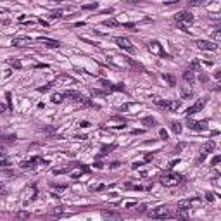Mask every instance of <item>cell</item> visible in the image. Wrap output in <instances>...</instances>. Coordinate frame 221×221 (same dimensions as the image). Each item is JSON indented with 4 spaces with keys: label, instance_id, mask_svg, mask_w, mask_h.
Listing matches in <instances>:
<instances>
[{
    "label": "cell",
    "instance_id": "1",
    "mask_svg": "<svg viewBox=\"0 0 221 221\" xmlns=\"http://www.w3.org/2000/svg\"><path fill=\"white\" fill-rule=\"evenodd\" d=\"M147 214H149V218H152V219H166V218H171L173 212L167 205H157V207L149 211Z\"/></svg>",
    "mask_w": 221,
    "mask_h": 221
},
{
    "label": "cell",
    "instance_id": "2",
    "mask_svg": "<svg viewBox=\"0 0 221 221\" xmlns=\"http://www.w3.org/2000/svg\"><path fill=\"white\" fill-rule=\"evenodd\" d=\"M174 21L178 22V26L183 31H188V26L194 22V14H190V12H178V14H174Z\"/></svg>",
    "mask_w": 221,
    "mask_h": 221
},
{
    "label": "cell",
    "instance_id": "3",
    "mask_svg": "<svg viewBox=\"0 0 221 221\" xmlns=\"http://www.w3.org/2000/svg\"><path fill=\"white\" fill-rule=\"evenodd\" d=\"M183 181V176L180 174V173H166L164 176L161 178V183L164 187H176Z\"/></svg>",
    "mask_w": 221,
    "mask_h": 221
},
{
    "label": "cell",
    "instance_id": "4",
    "mask_svg": "<svg viewBox=\"0 0 221 221\" xmlns=\"http://www.w3.org/2000/svg\"><path fill=\"white\" fill-rule=\"evenodd\" d=\"M114 42H116V45H118V47H121L123 50H126V52H129V54H135V47L129 43L128 38H124V36H116V38H114Z\"/></svg>",
    "mask_w": 221,
    "mask_h": 221
},
{
    "label": "cell",
    "instance_id": "5",
    "mask_svg": "<svg viewBox=\"0 0 221 221\" xmlns=\"http://www.w3.org/2000/svg\"><path fill=\"white\" fill-rule=\"evenodd\" d=\"M200 204V199H188V200H180L178 202V212H187L190 207H194V205H199Z\"/></svg>",
    "mask_w": 221,
    "mask_h": 221
},
{
    "label": "cell",
    "instance_id": "6",
    "mask_svg": "<svg viewBox=\"0 0 221 221\" xmlns=\"http://www.w3.org/2000/svg\"><path fill=\"white\" fill-rule=\"evenodd\" d=\"M147 47H149V50H150V52L157 54L159 57H169V55L164 52V49L161 47V43L157 42V40H152V42H149V43H147Z\"/></svg>",
    "mask_w": 221,
    "mask_h": 221
},
{
    "label": "cell",
    "instance_id": "7",
    "mask_svg": "<svg viewBox=\"0 0 221 221\" xmlns=\"http://www.w3.org/2000/svg\"><path fill=\"white\" fill-rule=\"evenodd\" d=\"M205 102H207V98H199V100H197V102H195L194 105H190V107L187 109V111H185V114H187L188 118L192 116V114H197L199 111H202V109H204Z\"/></svg>",
    "mask_w": 221,
    "mask_h": 221
},
{
    "label": "cell",
    "instance_id": "8",
    "mask_svg": "<svg viewBox=\"0 0 221 221\" xmlns=\"http://www.w3.org/2000/svg\"><path fill=\"white\" fill-rule=\"evenodd\" d=\"M102 218L105 221H123V216L119 214L118 211H109V209H104L102 212Z\"/></svg>",
    "mask_w": 221,
    "mask_h": 221
},
{
    "label": "cell",
    "instance_id": "9",
    "mask_svg": "<svg viewBox=\"0 0 221 221\" xmlns=\"http://www.w3.org/2000/svg\"><path fill=\"white\" fill-rule=\"evenodd\" d=\"M40 161H42V157L35 156V157H31L29 161H22L21 164H19V167H21V169H35L36 164H40Z\"/></svg>",
    "mask_w": 221,
    "mask_h": 221
},
{
    "label": "cell",
    "instance_id": "10",
    "mask_svg": "<svg viewBox=\"0 0 221 221\" xmlns=\"http://www.w3.org/2000/svg\"><path fill=\"white\" fill-rule=\"evenodd\" d=\"M187 126L190 129H195V131H204V129H207V123L205 121H192V119H188L187 121Z\"/></svg>",
    "mask_w": 221,
    "mask_h": 221
},
{
    "label": "cell",
    "instance_id": "11",
    "mask_svg": "<svg viewBox=\"0 0 221 221\" xmlns=\"http://www.w3.org/2000/svg\"><path fill=\"white\" fill-rule=\"evenodd\" d=\"M180 92H181V97L183 98H194V88L190 86V83H181L180 85Z\"/></svg>",
    "mask_w": 221,
    "mask_h": 221
},
{
    "label": "cell",
    "instance_id": "12",
    "mask_svg": "<svg viewBox=\"0 0 221 221\" xmlns=\"http://www.w3.org/2000/svg\"><path fill=\"white\" fill-rule=\"evenodd\" d=\"M197 47L200 50H218V43L207 42V40H197Z\"/></svg>",
    "mask_w": 221,
    "mask_h": 221
},
{
    "label": "cell",
    "instance_id": "13",
    "mask_svg": "<svg viewBox=\"0 0 221 221\" xmlns=\"http://www.w3.org/2000/svg\"><path fill=\"white\" fill-rule=\"evenodd\" d=\"M100 83H102L105 88H107V92L111 90V92H123L124 90V83H119V85H112L111 81H107V80H100Z\"/></svg>",
    "mask_w": 221,
    "mask_h": 221
},
{
    "label": "cell",
    "instance_id": "14",
    "mask_svg": "<svg viewBox=\"0 0 221 221\" xmlns=\"http://www.w3.org/2000/svg\"><path fill=\"white\" fill-rule=\"evenodd\" d=\"M64 97L71 98V100H76V102H86V98L83 97L80 92H74V90H67V92L64 93Z\"/></svg>",
    "mask_w": 221,
    "mask_h": 221
},
{
    "label": "cell",
    "instance_id": "15",
    "mask_svg": "<svg viewBox=\"0 0 221 221\" xmlns=\"http://www.w3.org/2000/svg\"><path fill=\"white\" fill-rule=\"evenodd\" d=\"M214 147H216V143H214L212 140H211V142H207V143H205V145L202 147V154H200L199 161H204V159H205V156H207L209 152H212V150H214Z\"/></svg>",
    "mask_w": 221,
    "mask_h": 221
},
{
    "label": "cell",
    "instance_id": "16",
    "mask_svg": "<svg viewBox=\"0 0 221 221\" xmlns=\"http://www.w3.org/2000/svg\"><path fill=\"white\" fill-rule=\"evenodd\" d=\"M52 216H55V218H62V216H71V212H66V209L62 207V205H57L55 209H52V212H50Z\"/></svg>",
    "mask_w": 221,
    "mask_h": 221
},
{
    "label": "cell",
    "instance_id": "17",
    "mask_svg": "<svg viewBox=\"0 0 221 221\" xmlns=\"http://www.w3.org/2000/svg\"><path fill=\"white\" fill-rule=\"evenodd\" d=\"M88 171H90V169H88L86 166H80L78 169H74V171L71 169V171H69V174H71V178H80V176L83 174V173H88Z\"/></svg>",
    "mask_w": 221,
    "mask_h": 221
},
{
    "label": "cell",
    "instance_id": "18",
    "mask_svg": "<svg viewBox=\"0 0 221 221\" xmlns=\"http://www.w3.org/2000/svg\"><path fill=\"white\" fill-rule=\"evenodd\" d=\"M38 42L45 43L47 47H52V49H57V47H60V42H57V40H50V38H38Z\"/></svg>",
    "mask_w": 221,
    "mask_h": 221
},
{
    "label": "cell",
    "instance_id": "19",
    "mask_svg": "<svg viewBox=\"0 0 221 221\" xmlns=\"http://www.w3.org/2000/svg\"><path fill=\"white\" fill-rule=\"evenodd\" d=\"M180 105H181V102H180V100H167V102H166V107H164V109H167V111H178Z\"/></svg>",
    "mask_w": 221,
    "mask_h": 221
},
{
    "label": "cell",
    "instance_id": "20",
    "mask_svg": "<svg viewBox=\"0 0 221 221\" xmlns=\"http://www.w3.org/2000/svg\"><path fill=\"white\" fill-rule=\"evenodd\" d=\"M52 187H54V185H52ZM66 188H67L66 185H57V187H54V188H52V195H54V197H60V195H62V192H64Z\"/></svg>",
    "mask_w": 221,
    "mask_h": 221
},
{
    "label": "cell",
    "instance_id": "21",
    "mask_svg": "<svg viewBox=\"0 0 221 221\" xmlns=\"http://www.w3.org/2000/svg\"><path fill=\"white\" fill-rule=\"evenodd\" d=\"M31 40L28 36H22V38H14L12 40V45H16V47H19V45H26V43H29Z\"/></svg>",
    "mask_w": 221,
    "mask_h": 221
},
{
    "label": "cell",
    "instance_id": "22",
    "mask_svg": "<svg viewBox=\"0 0 221 221\" xmlns=\"http://www.w3.org/2000/svg\"><path fill=\"white\" fill-rule=\"evenodd\" d=\"M183 80L187 81V83H194V80H195L194 71H185L183 73Z\"/></svg>",
    "mask_w": 221,
    "mask_h": 221
},
{
    "label": "cell",
    "instance_id": "23",
    "mask_svg": "<svg viewBox=\"0 0 221 221\" xmlns=\"http://www.w3.org/2000/svg\"><path fill=\"white\" fill-rule=\"evenodd\" d=\"M162 78H164V81H167V85H169V86H174V85H176V78H174L173 74H166V73H164V74H162Z\"/></svg>",
    "mask_w": 221,
    "mask_h": 221
},
{
    "label": "cell",
    "instance_id": "24",
    "mask_svg": "<svg viewBox=\"0 0 221 221\" xmlns=\"http://www.w3.org/2000/svg\"><path fill=\"white\" fill-rule=\"evenodd\" d=\"M114 149H116V143H111V145H102V149H100V157L102 156H105V154H109V152L111 150H114Z\"/></svg>",
    "mask_w": 221,
    "mask_h": 221
},
{
    "label": "cell",
    "instance_id": "25",
    "mask_svg": "<svg viewBox=\"0 0 221 221\" xmlns=\"http://www.w3.org/2000/svg\"><path fill=\"white\" fill-rule=\"evenodd\" d=\"M16 218L19 221H26V219H29V212H26V211H19L16 214Z\"/></svg>",
    "mask_w": 221,
    "mask_h": 221
},
{
    "label": "cell",
    "instance_id": "26",
    "mask_svg": "<svg viewBox=\"0 0 221 221\" xmlns=\"http://www.w3.org/2000/svg\"><path fill=\"white\" fill-rule=\"evenodd\" d=\"M171 129L176 133V135H180V133H181V124H180L178 121H173V123H171Z\"/></svg>",
    "mask_w": 221,
    "mask_h": 221
},
{
    "label": "cell",
    "instance_id": "27",
    "mask_svg": "<svg viewBox=\"0 0 221 221\" xmlns=\"http://www.w3.org/2000/svg\"><path fill=\"white\" fill-rule=\"evenodd\" d=\"M50 100H52L54 104H60L62 100H64V95H60V93H54V95L50 97Z\"/></svg>",
    "mask_w": 221,
    "mask_h": 221
},
{
    "label": "cell",
    "instance_id": "28",
    "mask_svg": "<svg viewBox=\"0 0 221 221\" xmlns=\"http://www.w3.org/2000/svg\"><path fill=\"white\" fill-rule=\"evenodd\" d=\"M90 93H92L93 97H97V95H107V90H97V88H92V90H90Z\"/></svg>",
    "mask_w": 221,
    "mask_h": 221
},
{
    "label": "cell",
    "instance_id": "29",
    "mask_svg": "<svg viewBox=\"0 0 221 221\" xmlns=\"http://www.w3.org/2000/svg\"><path fill=\"white\" fill-rule=\"evenodd\" d=\"M142 123L150 128V126H154V124H156V119H154V118H143V119H142Z\"/></svg>",
    "mask_w": 221,
    "mask_h": 221
},
{
    "label": "cell",
    "instance_id": "30",
    "mask_svg": "<svg viewBox=\"0 0 221 221\" xmlns=\"http://www.w3.org/2000/svg\"><path fill=\"white\" fill-rule=\"evenodd\" d=\"M54 85H55V81H52V83H49V85H45V86H40V88H36V90L38 92H42V93H45V92H49Z\"/></svg>",
    "mask_w": 221,
    "mask_h": 221
},
{
    "label": "cell",
    "instance_id": "31",
    "mask_svg": "<svg viewBox=\"0 0 221 221\" xmlns=\"http://www.w3.org/2000/svg\"><path fill=\"white\" fill-rule=\"evenodd\" d=\"M55 81H57V83H59V81H64V83H69V85H71V83H74V80L69 78V76H59Z\"/></svg>",
    "mask_w": 221,
    "mask_h": 221
},
{
    "label": "cell",
    "instance_id": "32",
    "mask_svg": "<svg viewBox=\"0 0 221 221\" xmlns=\"http://www.w3.org/2000/svg\"><path fill=\"white\" fill-rule=\"evenodd\" d=\"M126 62H128L129 66H133V67H136V69H142V64H138V62H136V60L129 59V57H126Z\"/></svg>",
    "mask_w": 221,
    "mask_h": 221
},
{
    "label": "cell",
    "instance_id": "33",
    "mask_svg": "<svg viewBox=\"0 0 221 221\" xmlns=\"http://www.w3.org/2000/svg\"><path fill=\"white\" fill-rule=\"evenodd\" d=\"M9 64H11L12 67H16V69H21V67H22V64L17 59H11V60H9Z\"/></svg>",
    "mask_w": 221,
    "mask_h": 221
},
{
    "label": "cell",
    "instance_id": "34",
    "mask_svg": "<svg viewBox=\"0 0 221 221\" xmlns=\"http://www.w3.org/2000/svg\"><path fill=\"white\" fill-rule=\"evenodd\" d=\"M104 26H121L116 19H107V21H104Z\"/></svg>",
    "mask_w": 221,
    "mask_h": 221
},
{
    "label": "cell",
    "instance_id": "35",
    "mask_svg": "<svg viewBox=\"0 0 221 221\" xmlns=\"http://www.w3.org/2000/svg\"><path fill=\"white\" fill-rule=\"evenodd\" d=\"M5 98H7V105H9V111H12V93L7 92L5 93Z\"/></svg>",
    "mask_w": 221,
    "mask_h": 221
},
{
    "label": "cell",
    "instance_id": "36",
    "mask_svg": "<svg viewBox=\"0 0 221 221\" xmlns=\"http://www.w3.org/2000/svg\"><path fill=\"white\" fill-rule=\"evenodd\" d=\"M190 67H192V69H195V71H199L200 69V62L197 59H194L192 62H190Z\"/></svg>",
    "mask_w": 221,
    "mask_h": 221
},
{
    "label": "cell",
    "instance_id": "37",
    "mask_svg": "<svg viewBox=\"0 0 221 221\" xmlns=\"http://www.w3.org/2000/svg\"><path fill=\"white\" fill-rule=\"evenodd\" d=\"M16 138H17L16 135H4L2 136V140H5V142H14Z\"/></svg>",
    "mask_w": 221,
    "mask_h": 221
},
{
    "label": "cell",
    "instance_id": "38",
    "mask_svg": "<svg viewBox=\"0 0 221 221\" xmlns=\"http://www.w3.org/2000/svg\"><path fill=\"white\" fill-rule=\"evenodd\" d=\"M83 9H85V11H93V9H97V4H85Z\"/></svg>",
    "mask_w": 221,
    "mask_h": 221
},
{
    "label": "cell",
    "instance_id": "39",
    "mask_svg": "<svg viewBox=\"0 0 221 221\" xmlns=\"http://www.w3.org/2000/svg\"><path fill=\"white\" fill-rule=\"evenodd\" d=\"M40 131H45L47 135H55V129L54 128H40Z\"/></svg>",
    "mask_w": 221,
    "mask_h": 221
},
{
    "label": "cell",
    "instance_id": "40",
    "mask_svg": "<svg viewBox=\"0 0 221 221\" xmlns=\"http://www.w3.org/2000/svg\"><path fill=\"white\" fill-rule=\"evenodd\" d=\"M60 16H62V12L60 11H54L52 14H50V19H55V17H60Z\"/></svg>",
    "mask_w": 221,
    "mask_h": 221
},
{
    "label": "cell",
    "instance_id": "41",
    "mask_svg": "<svg viewBox=\"0 0 221 221\" xmlns=\"http://www.w3.org/2000/svg\"><path fill=\"white\" fill-rule=\"evenodd\" d=\"M9 164H11V159H9V157H5V159L0 161V166H9Z\"/></svg>",
    "mask_w": 221,
    "mask_h": 221
},
{
    "label": "cell",
    "instance_id": "42",
    "mask_svg": "<svg viewBox=\"0 0 221 221\" xmlns=\"http://www.w3.org/2000/svg\"><path fill=\"white\" fill-rule=\"evenodd\" d=\"M212 38H214V40H219L221 38V29H216V31L212 33Z\"/></svg>",
    "mask_w": 221,
    "mask_h": 221
},
{
    "label": "cell",
    "instance_id": "43",
    "mask_svg": "<svg viewBox=\"0 0 221 221\" xmlns=\"http://www.w3.org/2000/svg\"><path fill=\"white\" fill-rule=\"evenodd\" d=\"M159 135H161L162 140H167V131H166V129H161V131H159Z\"/></svg>",
    "mask_w": 221,
    "mask_h": 221
},
{
    "label": "cell",
    "instance_id": "44",
    "mask_svg": "<svg viewBox=\"0 0 221 221\" xmlns=\"http://www.w3.org/2000/svg\"><path fill=\"white\" fill-rule=\"evenodd\" d=\"M104 188H105V185H93V187H92L93 192H97V190H104Z\"/></svg>",
    "mask_w": 221,
    "mask_h": 221
},
{
    "label": "cell",
    "instance_id": "45",
    "mask_svg": "<svg viewBox=\"0 0 221 221\" xmlns=\"http://www.w3.org/2000/svg\"><path fill=\"white\" fill-rule=\"evenodd\" d=\"M219 161H221V157L219 156H214V157H212V161H211V164H212V166H216Z\"/></svg>",
    "mask_w": 221,
    "mask_h": 221
},
{
    "label": "cell",
    "instance_id": "46",
    "mask_svg": "<svg viewBox=\"0 0 221 221\" xmlns=\"http://www.w3.org/2000/svg\"><path fill=\"white\" fill-rule=\"evenodd\" d=\"M136 211H140V212H143V211H147V205H145V204H140L138 207H136Z\"/></svg>",
    "mask_w": 221,
    "mask_h": 221
},
{
    "label": "cell",
    "instance_id": "47",
    "mask_svg": "<svg viewBox=\"0 0 221 221\" xmlns=\"http://www.w3.org/2000/svg\"><path fill=\"white\" fill-rule=\"evenodd\" d=\"M80 126H81V128H88V126H90V123H88V121H81Z\"/></svg>",
    "mask_w": 221,
    "mask_h": 221
},
{
    "label": "cell",
    "instance_id": "48",
    "mask_svg": "<svg viewBox=\"0 0 221 221\" xmlns=\"http://www.w3.org/2000/svg\"><path fill=\"white\" fill-rule=\"evenodd\" d=\"M119 166H121L119 162H112V164H109V167H111V169H116V167H119Z\"/></svg>",
    "mask_w": 221,
    "mask_h": 221
},
{
    "label": "cell",
    "instance_id": "49",
    "mask_svg": "<svg viewBox=\"0 0 221 221\" xmlns=\"http://www.w3.org/2000/svg\"><path fill=\"white\" fill-rule=\"evenodd\" d=\"M131 105H133V104H126V105H123V107H121V111L124 112V111H128V109L131 107Z\"/></svg>",
    "mask_w": 221,
    "mask_h": 221
},
{
    "label": "cell",
    "instance_id": "50",
    "mask_svg": "<svg viewBox=\"0 0 221 221\" xmlns=\"http://www.w3.org/2000/svg\"><path fill=\"white\" fill-rule=\"evenodd\" d=\"M95 167H102V162H98V161H95V164H93Z\"/></svg>",
    "mask_w": 221,
    "mask_h": 221
},
{
    "label": "cell",
    "instance_id": "51",
    "mask_svg": "<svg viewBox=\"0 0 221 221\" xmlns=\"http://www.w3.org/2000/svg\"><path fill=\"white\" fill-rule=\"evenodd\" d=\"M4 111H5V107H4V105H2V104H0V114L4 112Z\"/></svg>",
    "mask_w": 221,
    "mask_h": 221
}]
</instances>
